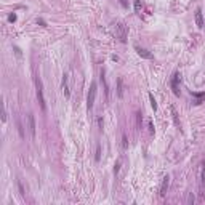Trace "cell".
I'll return each mask as SVG.
<instances>
[{
	"label": "cell",
	"instance_id": "obj_22",
	"mask_svg": "<svg viewBox=\"0 0 205 205\" xmlns=\"http://www.w3.org/2000/svg\"><path fill=\"white\" fill-rule=\"evenodd\" d=\"M120 3H122V6H128V2H127V0H120Z\"/></svg>",
	"mask_w": 205,
	"mask_h": 205
},
{
	"label": "cell",
	"instance_id": "obj_3",
	"mask_svg": "<svg viewBox=\"0 0 205 205\" xmlns=\"http://www.w3.org/2000/svg\"><path fill=\"white\" fill-rule=\"evenodd\" d=\"M95 100H96V83L93 82V83H91V87H90L88 96H87V106H88V109H90V111L93 109Z\"/></svg>",
	"mask_w": 205,
	"mask_h": 205
},
{
	"label": "cell",
	"instance_id": "obj_5",
	"mask_svg": "<svg viewBox=\"0 0 205 205\" xmlns=\"http://www.w3.org/2000/svg\"><path fill=\"white\" fill-rule=\"evenodd\" d=\"M196 24H197V27H199V29L205 27V23H204V13H202V10H200V8H197V10H196Z\"/></svg>",
	"mask_w": 205,
	"mask_h": 205
},
{
	"label": "cell",
	"instance_id": "obj_9",
	"mask_svg": "<svg viewBox=\"0 0 205 205\" xmlns=\"http://www.w3.org/2000/svg\"><path fill=\"white\" fill-rule=\"evenodd\" d=\"M67 79H69L67 75H64V77H63V93H64V96H66V98H69V96H71V91H69V83H67Z\"/></svg>",
	"mask_w": 205,
	"mask_h": 205
},
{
	"label": "cell",
	"instance_id": "obj_20",
	"mask_svg": "<svg viewBox=\"0 0 205 205\" xmlns=\"http://www.w3.org/2000/svg\"><path fill=\"white\" fill-rule=\"evenodd\" d=\"M188 204H194V196H192V194H189V197H188Z\"/></svg>",
	"mask_w": 205,
	"mask_h": 205
},
{
	"label": "cell",
	"instance_id": "obj_6",
	"mask_svg": "<svg viewBox=\"0 0 205 205\" xmlns=\"http://www.w3.org/2000/svg\"><path fill=\"white\" fill-rule=\"evenodd\" d=\"M168 184H170V178L165 176L162 179V184H160V189H159V196L160 197H163L167 194V189H168Z\"/></svg>",
	"mask_w": 205,
	"mask_h": 205
},
{
	"label": "cell",
	"instance_id": "obj_11",
	"mask_svg": "<svg viewBox=\"0 0 205 205\" xmlns=\"http://www.w3.org/2000/svg\"><path fill=\"white\" fill-rule=\"evenodd\" d=\"M149 100H151V106H152V109H154V111H157V102H156V100H154L152 93H149Z\"/></svg>",
	"mask_w": 205,
	"mask_h": 205
},
{
	"label": "cell",
	"instance_id": "obj_7",
	"mask_svg": "<svg viewBox=\"0 0 205 205\" xmlns=\"http://www.w3.org/2000/svg\"><path fill=\"white\" fill-rule=\"evenodd\" d=\"M135 50H136V53L140 54L141 58H146V59H152V53H149L148 50L140 48V47H135Z\"/></svg>",
	"mask_w": 205,
	"mask_h": 205
},
{
	"label": "cell",
	"instance_id": "obj_21",
	"mask_svg": "<svg viewBox=\"0 0 205 205\" xmlns=\"http://www.w3.org/2000/svg\"><path fill=\"white\" fill-rule=\"evenodd\" d=\"M37 23H39V24H42V26H47V23L42 19V18H37Z\"/></svg>",
	"mask_w": 205,
	"mask_h": 205
},
{
	"label": "cell",
	"instance_id": "obj_8",
	"mask_svg": "<svg viewBox=\"0 0 205 205\" xmlns=\"http://www.w3.org/2000/svg\"><path fill=\"white\" fill-rule=\"evenodd\" d=\"M178 80H179V74H175L173 75V80H171V88H173V93L176 95H179V88H178Z\"/></svg>",
	"mask_w": 205,
	"mask_h": 205
},
{
	"label": "cell",
	"instance_id": "obj_19",
	"mask_svg": "<svg viewBox=\"0 0 205 205\" xmlns=\"http://www.w3.org/2000/svg\"><path fill=\"white\" fill-rule=\"evenodd\" d=\"M202 181H205V162L202 163Z\"/></svg>",
	"mask_w": 205,
	"mask_h": 205
},
{
	"label": "cell",
	"instance_id": "obj_16",
	"mask_svg": "<svg viewBox=\"0 0 205 205\" xmlns=\"http://www.w3.org/2000/svg\"><path fill=\"white\" fill-rule=\"evenodd\" d=\"M18 189H19V194L24 197V194H26V192H24V188H23V184H21L19 181H18Z\"/></svg>",
	"mask_w": 205,
	"mask_h": 205
},
{
	"label": "cell",
	"instance_id": "obj_18",
	"mask_svg": "<svg viewBox=\"0 0 205 205\" xmlns=\"http://www.w3.org/2000/svg\"><path fill=\"white\" fill-rule=\"evenodd\" d=\"M122 141H123V149H127L128 143H127V136H125V135H123V136H122Z\"/></svg>",
	"mask_w": 205,
	"mask_h": 205
},
{
	"label": "cell",
	"instance_id": "obj_23",
	"mask_svg": "<svg viewBox=\"0 0 205 205\" xmlns=\"http://www.w3.org/2000/svg\"><path fill=\"white\" fill-rule=\"evenodd\" d=\"M149 131H151V133H154V127H152V122H149Z\"/></svg>",
	"mask_w": 205,
	"mask_h": 205
},
{
	"label": "cell",
	"instance_id": "obj_2",
	"mask_svg": "<svg viewBox=\"0 0 205 205\" xmlns=\"http://www.w3.org/2000/svg\"><path fill=\"white\" fill-rule=\"evenodd\" d=\"M115 35L120 42L125 43L127 42V35H128V31H127V26L123 23H117L115 24Z\"/></svg>",
	"mask_w": 205,
	"mask_h": 205
},
{
	"label": "cell",
	"instance_id": "obj_1",
	"mask_svg": "<svg viewBox=\"0 0 205 205\" xmlns=\"http://www.w3.org/2000/svg\"><path fill=\"white\" fill-rule=\"evenodd\" d=\"M35 93H37V100L40 104V109L42 111H47V104H45V96H43V85L42 80L39 77H35Z\"/></svg>",
	"mask_w": 205,
	"mask_h": 205
},
{
	"label": "cell",
	"instance_id": "obj_10",
	"mask_svg": "<svg viewBox=\"0 0 205 205\" xmlns=\"http://www.w3.org/2000/svg\"><path fill=\"white\" fill-rule=\"evenodd\" d=\"M117 96L123 98V80L117 79Z\"/></svg>",
	"mask_w": 205,
	"mask_h": 205
},
{
	"label": "cell",
	"instance_id": "obj_17",
	"mask_svg": "<svg viewBox=\"0 0 205 205\" xmlns=\"http://www.w3.org/2000/svg\"><path fill=\"white\" fill-rule=\"evenodd\" d=\"M8 21H11V23H14V21H16V14H10V16H8Z\"/></svg>",
	"mask_w": 205,
	"mask_h": 205
},
{
	"label": "cell",
	"instance_id": "obj_15",
	"mask_svg": "<svg viewBox=\"0 0 205 205\" xmlns=\"http://www.w3.org/2000/svg\"><path fill=\"white\" fill-rule=\"evenodd\" d=\"M136 120H138V128H141V122H143V117H141V112L136 114Z\"/></svg>",
	"mask_w": 205,
	"mask_h": 205
},
{
	"label": "cell",
	"instance_id": "obj_12",
	"mask_svg": "<svg viewBox=\"0 0 205 205\" xmlns=\"http://www.w3.org/2000/svg\"><path fill=\"white\" fill-rule=\"evenodd\" d=\"M100 159H101V146L98 144L96 146V162H100Z\"/></svg>",
	"mask_w": 205,
	"mask_h": 205
},
{
	"label": "cell",
	"instance_id": "obj_13",
	"mask_svg": "<svg viewBox=\"0 0 205 205\" xmlns=\"http://www.w3.org/2000/svg\"><path fill=\"white\" fill-rule=\"evenodd\" d=\"M135 11H136V13L141 11V2H140V0H136V2H135Z\"/></svg>",
	"mask_w": 205,
	"mask_h": 205
},
{
	"label": "cell",
	"instance_id": "obj_14",
	"mask_svg": "<svg viewBox=\"0 0 205 205\" xmlns=\"http://www.w3.org/2000/svg\"><path fill=\"white\" fill-rule=\"evenodd\" d=\"M120 163H122V160H117V162H115V165H114V173L117 175V173H119V168H120Z\"/></svg>",
	"mask_w": 205,
	"mask_h": 205
},
{
	"label": "cell",
	"instance_id": "obj_4",
	"mask_svg": "<svg viewBox=\"0 0 205 205\" xmlns=\"http://www.w3.org/2000/svg\"><path fill=\"white\" fill-rule=\"evenodd\" d=\"M27 127H29V133L32 138H35V119L34 114H27Z\"/></svg>",
	"mask_w": 205,
	"mask_h": 205
}]
</instances>
